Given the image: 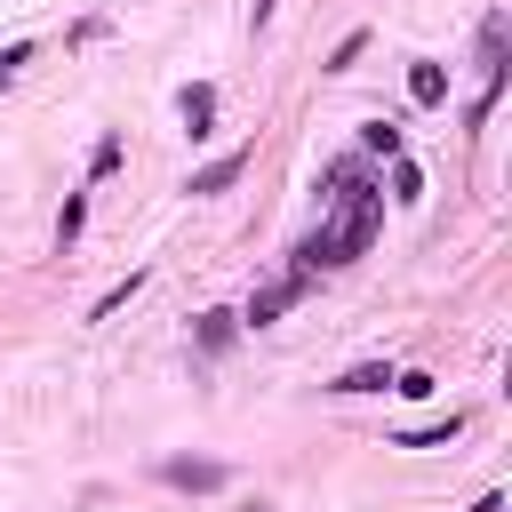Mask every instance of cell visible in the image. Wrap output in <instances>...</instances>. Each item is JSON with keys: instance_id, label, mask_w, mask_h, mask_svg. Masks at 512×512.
I'll return each mask as SVG.
<instances>
[{"instance_id": "cell-4", "label": "cell", "mask_w": 512, "mask_h": 512, "mask_svg": "<svg viewBox=\"0 0 512 512\" xmlns=\"http://www.w3.org/2000/svg\"><path fill=\"white\" fill-rule=\"evenodd\" d=\"M240 168H248V152H216L208 168H192V192H224V184H240Z\"/></svg>"}, {"instance_id": "cell-14", "label": "cell", "mask_w": 512, "mask_h": 512, "mask_svg": "<svg viewBox=\"0 0 512 512\" xmlns=\"http://www.w3.org/2000/svg\"><path fill=\"white\" fill-rule=\"evenodd\" d=\"M16 64H32V48H24V40H16V48H0V88L16 80Z\"/></svg>"}, {"instance_id": "cell-7", "label": "cell", "mask_w": 512, "mask_h": 512, "mask_svg": "<svg viewBox=\"0 0 512 512\" xmlns=\"http://www.w3.org/2000/svg\"><path fill=\"white\" fill-rule=\"evenodd\" d=\"M408 96H416V104H440V96H448V72H440V64H416V72H408Z\"/></svg>"}, {"instance_id": "cell-11", "label": "cell", "mask_w": 512, "mask_h": 512, "mask_svg": "<svg viewBox=\"0 0 512 512\" xmlns=\"http://www.w3.org/2000/svg\"><path fill=\"white\" fill-rule=\"evenodd\" d=\"M392 200H424V168L416 160H392Z\"/></svg>"}, {"instance_id": "cell-5", "label": "cell", "mask_w": 512, "mask_h": 512, "mask_svg": "<svg viewBox=\"0 0 512 512\" xmlns=\"http://www.w3.org/2000/svg\"><path fill=\"white\" fill-rule=\"evenodd\" d=\"M328 392H392V368H384V360H360V368H344Z\"/></svg>"}, {"instance_id": "cell-10", "label": "cell", "mask_w": 512, "mask_h": 512, "mask_svg": "<svg viewBox=\"0 0 512 512\" xmlns=\"http://www.w3.org/2000/svg\"><path fill=\"white\" fill-rule=\"evenodd\" d=\"M360 144H368V152H384V160H400V128H392V120H368V128H360Z\"/></svg>"}, {"instance_id": "cell-9", "label": "cell", "mask_w": 512, "mask_h": 512, "mask_svg": "<svg viewBox=\"0 0 512 512\" xmlns=\"http://www.w3.org/2000/svg\"><path fill=\"white\" fill-rule=\"evenodd\" d=\"M232 320H240V312H200V328H192L200 352H224V344H232Z\"/></svg>"}, {"instance_id": "cell-12", "label": "cell", "mask_w": 512, "mask_h": 512, "mask_svg": "<svg viewBox=\"0 0 512 512\" xmlns=\"http://www.w3.org/2000/svg\"><path fill=\"white\" fill-rule=\"evenodd\" d=\"M136 288H144V272H128V280H120V288H104V296H96V312H88V320H104V312H120V304H128V296H136Z\"/></svg>"}, {"instance_id": "cell-1", "label": "cell", "mask_w": 512, "mask_h": 512, "mask_svg": "<svg viewBox=\"0 0 512 512\" xmlns=\"http://www.w3.org/2000/svg\"><path fill=\"white\" fill-rule=\"evenodd\" d=\"M328 184H336V208H328V224L296 248V272H320V264H352L368 240H376V216H384V192L368 184V160H336L328 168Z\"/></svg>"}, {"instance_id": "cell-3", "label": "cell", "mask_w": 512, "mask_h": 512, "mask_svg": "<svg viewBox=\"0 0 512 512\" xmlns=\"http://www.w3.org/2000/svg\"><path fill=\"white\" fill-rule=\"evenodd\" d=\"M160 472H168V488H192V496H200V488H224V464H216V456H168Z\"/></svg>"}, {"instance_id": "cell-15", "label": "cell", "mask_w": 512, "mask_h": 512, "mask_svg": "<svg viewBox=\"0 0 512 512\" xmlns=\"http://www.w3.org/2000/svg\"><path fill=\"white\" fill-rule=\"evenodd\" d=\"M272 8H280V0H256V8H248V16H256V24H264V16H272Z\"/></svg>"}, {"instance_id": "cell-2", "label": "cell", "mask_w": 512, "mask_h": 512, "mask_svg": "<svg viewBox=\"0 0 512 512\" xmlns=\"http://www.w3.org/2000/svg\"><path fill=\"white\" fill-rule=\"evenodd\" d=\"M304 280H312V272H280V280H264V288L248 296V312H240V320H256V328H264V320H280V312L304 296Z\"/></svg>"}, {"instance_id": "cell-6", "label": "cell", "mask_w": 512, "mask_h": 512, "mask_svg": "<svg viewBox=\"0 0 512 512\" xmlns=\"http://www.w3.org/2000/svg\"><path fill=\"white\" fill-rule=\"evenodd\" d=\"M456 432H464V416H456V408H448V416H440V424H416V432H400V440H392V448H448V440H456Z\"/></svg>"}, {"instance_id": "cell-8", "label": "cell", "mask_w": 512, "mask_h": 512, "mask_svg": "<svg viewBox=\"0 0 512 512\" xmlns=\"http://www.w3.org/2000/svg\"><path fill=\"white\" fill-rule=\"evenodd\" d=\"M208 120H216V88H184V128L208 136Z\"/></svg>"}, {"instance_id": "cell-13", "label": "cell", "mask_w": 512, "mask_h": 512, "mask_svg": "<svg viewBox=\"0 0 512 512\" xmlns=\"http://www.w3.org/2000/svg\"><path fill=\"white\" fill-rule=\"evenodd\" d=\"M360 48H368V32H344V40H336V56H328V72H344V64H352Z\"/></svg>"}]
</instances>
